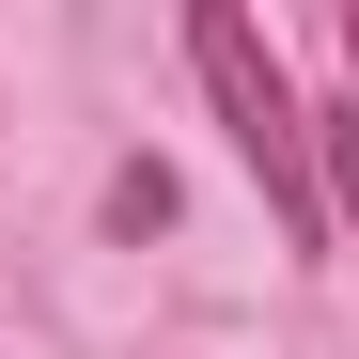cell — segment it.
Wrapping results in <instances>:
<instances>
[{
  "label": "cell",
  "mask_w": 359,
  "mask_h": 359,
  "mask_svg": "<svg viewBox=\"0 0 359 359\" xmlns=\"http://www.w3.org/2000/svg\"><path fill=\"white\" fill-rule=\"evenodd\" d=\"M188 79L219 94V126H234V156L266 172V219L297 234V250H313L328 234V156H313V109H297V79H281V47L234 16V0H203L188 16Z\"/></svg>",
  "instance_id": "cell-1"
},
{
  "label": "cell",
  "mask_w": 359,
  "mask_h": 359,
  "mask_svg": "<svg viewBox=\"0 0 359 359\" xmlns=\"http://www.w3.org/2000/svg\"><path fill=\"white\" fill-rule=\"evenodd\" d=\"M313 156H328V219L359 234V109H313Z\"/></svg>",
  "instance_id": "cell-2"
},
{
  "label": "cell",
  "mask_w": 359,
  "mask_h": 359,
  "mask_svg": "<svg viewBox=\"0 0 359 359\" xmlns=\"http://www.w3.org/2000/svg\"><path fill=\"white\" fill-rule=\"evenodd\" d=\"M156 219H172V172L126 156V172H109V234H156Z\"/></svg>",
  "instance_id": "cell-3"
},
{
  "label": "cell",
  "mask_w": 359,
  "mask_h": 359,
  "mask_svg": "<svg viewBox=\"0 0 359 359\" xmlns=\"http://www.w3.org/2000/svg\"><path fill=\"white\" fill-rule=\"evenodd\" d=\"M344 79H359V16H344Z\"/></svg>",
  "instance_id": "cell-4"
}]
</instances>
